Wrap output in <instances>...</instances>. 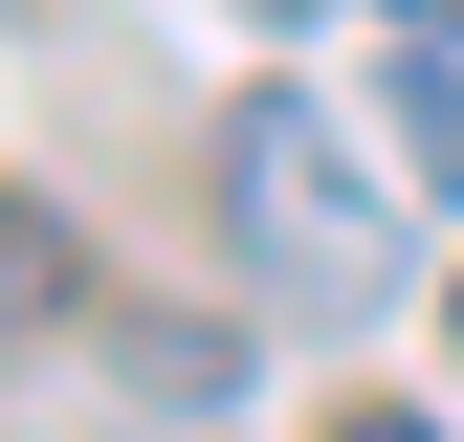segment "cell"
I'll list each match as a JSON object with an SVG mask.
<instances>
[{
    "label": "cell",
    "mask_w": 464,
    "mask_h": 442,
    "mask_svg": "<svg viewBox=\"0 0 464 442\" xmlns=\"http://www.w3.org/2000/svg\"><path fill=\"white\" fill-rule=\"evenodd\" d=\"M221 199H244V265H266L310 332L398 288V221H376V178H354V155L310 133V89H244V133H221Z\"/></svg>",
    "instance_id": "1"
},
{
    "label": "cell",
    "mask_w": 464,
    "mask_h": 442,
    "mask_svg": "<svg viewBox=\"0 0 464 442\" xmlns=\"http://www.w3.org/2000/svg\"><path fill=\"white\" fill-rule=\"evenodd\" d=\"M376 89H398V178H420V199H464V44L420 23V44H398Z\"/></svg>",
    "instance_id": "2"
},
{
    "label": "cell",
    "mask_w": 464,
    "mask_h": 442,
    "mask_svg": "<svg viewBox=\"0 0 464 442\" xmlns=\"http://www.w3.org/2000/svg\"><path fill=\"white\" fill-rule=\"evenodd\" d=\"M67 288H89V265H67V221L0 178V332H67Z\"/></svg>",
    "instance_id": "3"
},
{
    "label": "cell",
    "mask_w": 464,
    "mask_h": 442,
    "mask_svg": "<svg viewBox=\"0 0 464 442\" xmlns=\"http://www.w3.org/2000/svg\"><path fill=\"white\" fill-rule=\"evenodd\" d=\"M332 442H442V420H398V399H354V420H332Z\"/></svg>",
    "instance_id": "4"
},
{
    "label": "cell",
    "mask_w": 464,
    "mask_h": 442,
    "mask_svg": "<svg viewBox=\"0 0 464 442\" xmlns=\"http://www.w3.org/2000/svg\"><path fill=\"white\" fill-rule=\"evenodd\" d=\"M398 23H442V44H464V0H398Z\"/></svg>",
    "instance_id": "5"
},
{
    "label": "cell",
    "mask_w": 464,
    "mask_h": 442,
    "mask_svg": "<svg viewBox=\"0 0 464 442\" xmlns=\"http://www.w3.org/2000/svg\"><path fill=\"white\" fill-rule=\"evenodd\" d=\"M266 23H332V0H266Z\"/></svg>",
    "instance_id": "6"
},
{
    "label": "cell",
    "mask_w": 464,
    "mask_h": 442,
    "mask_svg": "<svg viewBox=\"0 0 464 442\" xmlns=\"http://www.w3.org/2000/svg\"><path fill=\"white\" fill-rule=\"evenodd\" d=\"M442 332H464V288H442Z\"/></svg>",
    "instance_id": "7"
}]
</instances>
